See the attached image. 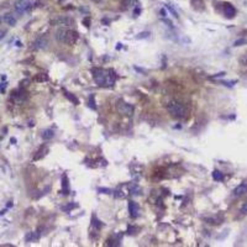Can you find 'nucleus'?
Masks as SVG:
<instances>
[{
    "label": "nucleus",
    "mask_w": 247,
    "mask_h": 247,
    "mask_svg": "<svg viewBox=\"0 0 247 247\" xmlns=\"http://www.w3.org/2000/svg\"><path fill=\"white\" fill-rule=\"evenodd\" d=\"M95 97L94 95H91V97L89 98V106L93 109V110H97V105H95Z\"/></svg>",
    "instance_id": "b1692460"
},
{
    "label": "nucleus",
    "mask_w": 247,
    "mask_h": 247,
    "mask_svg": "<svg viewBox=\"0 0 247 247\" xmlns=\"http://www.w3.org/2000/svg\"><path fill=\"white\" fill-rule=\"evenodd\" d=\"M12 207V202H9L8 203V208H11Z\"/></svg>",
    "instance_id": "58836bf2"
},
{
    "label": "nucleus",
    "mask_w": 247,
    "mask_h": 247,
    "mask_svg": "<svg viewBox=\"0 0 247 247\" xmlns=\"http://www.w3.org/2000/svg\"><path fill=\"white\" fill-rule=\"evenodd\" d=\"M34 80H35V82H38V83H42V82H47V80H48V75L45 74V73H38V74L35 75Z\"/></svg>",
    "instance_id": "a211bd4d"
},
{
    "label": "nucleus",
    "mask_w": 247,
    "mask_h": 247,
    "mask_svg": "<svg viewBox=\"0 0 247 247\" xmlns=\"http://www.w3.org/2000/svg\"><path fill=\"white\" fill-rule=\"evenodd\" d=\"M10 142H11L12 145H15V143H16V139H15V137H11V140H10Z\"/></svg>",
    "instance_id": "c9c22d12"
},
{
    "label": "nucleus",
    "mask_w": 247,
    "mask_h": 247,
    "mask_svg": "<svg viewBox=\"0 0 247 247\" xmlns=\"http://www.w3.org/2000/svg\"><path fill=\"white\" fill-rule=\"evenodd\" d=\"M29 82H30L29 79H25V80H22V82H21V83H20V85H21V86H26V85H27V83H29Z\"/></svg>",
    "instance_id": "2f4dec72"
},
{
    "label": "nucleus",
    "mask_w": 247,
    "mask_h": 247,
    "mask_svg": "<svg viewBox=\"0 0 247 247\" xmlns=\"http://www.w3.org/2000/svg\"><path fill=\"white\" fill-rule=\"evenodd\" d=\"M139 213H140V208H139V205H137V203L134 202V200H130L129 202V214H130V216L132 219H136L137 216H139Z\"/></svg>",
    "instance_id": "6e6552de"
},
{
    "label": "nucleus",
    "mask_w": 247,
    "mask_h": 247,
    "mask_svg": "<svg viewBox=\"0 0 247 247\" xmlns=\"http://www.w3.org/2000/svg\"><path fill=\"white\" fill-rule=\"evenodd\" d=\"M241 213H242V214H247V203H245L244 205H242V208H241Z\"/></svg>",
    "instance_id": "c756f323"
},
{
    "label": "nucleus",
    "mask_w": 247,
    "mask_h": 247,
    "mask_svg": "<svg viewBox=\"0 0 247 247\" xmlns=\"http://www.w3.org/2000/svg\"><path fill=\"white\" fill-rule=\"evenodd\" d=\"M54 136V131L52 130V129H46L43 132H42V139L43 140H51L52 137Z\"/></svg>",
    "instance_id": "f3484780"
},
{
    "label": "nucleus",
    "mask_w": 247,
    "mask_h": 247,
    "mask_svg": "<svg viewBox=\"0 0 247 247\" xmlns=\"http://www.w3.org/2000/svg\"><path fill=\"white\" fill-rule=\"evenodd\" d=\"M5 86H6V83H1L0 88H1V90H4V89H5Z\"/></svg>",
    "instance_id": "e433bc0d"
},
{
    "label": "nucleus",
    "mask_w": 247,
    "mask_h": 247,
    "mask_svg": "<svg viewBox=\"0 0 247 247\" xmlns=\"http://www.w3.org/2000/svg\"><path fill=\"white\" fill-rule=\"evenodd\" d=\"M16 46H17V47H21L22 45H21V42H19V41H17V42H16Z\"/></svg>",
    "instance_id": "ea45409f"
},
{
    "label": "nucleus",
    "mask_w": 247,
    "mask_h": 247,
    "mask_svg": "<svg viewBox=\"0 0 247 247\" xmlns=\"http://www.w3.org/2000/svg\"><path fill=\"white\" fill-rule=\"evenodd\" d=\"M77 207H78V205H77V204H74V203H73V204H72V203H71V204H68V205H66V207H63L62 209H63V210H64V211H69V210H72V209H74V208H77Z\"/></svg>",
    "instance_id": "393cba45"
},
{
    "label": "nucleus",
    "mask_w": 247,
    "mask_h": 247,
    "mask_svg": "<svg viewBox=\"0 0 247 247\" xmlns=\"http://www.w3.org/2000/svg\"><path fill=\"white\" fill-rule=\"evenodd\" d=\"M204 221L210 225H219L222 221V217L220 216H210V217H204Z\"/></svg>",
    "instance_id": "ddd939ff"
},
{
    "label": "nucleus",
    "mask_w": 247,
    "mask_h": 247,
    "mask_svg": "<svg viewBox=\"0 0 247 247\" xmlns=\"http://www.w3.org/2000/svg\"><path fill=\"white\" fill-rule=\"evenodd\" d=\"M116 110H117L119 114L130 116V115H132V113H134V106L130 105L129 103L124 102L122 99H119L117 103H116Z\"/></svg>",
    "instance_id": "20e7f679"
},
{
    "label": "nucleus",
    "mask_w": 247,
    "mask_h": 247,
    "mask_svg": "<svg viewBox=\"0 0 247 247\" xmlns=\"http://www.w3.org/2000/svg\"><path fill=\"white\" fill-rule=\"evenodd\" d=\"M213 178H214V180H216V182H222L224 180V174L220 171L215 169V171L213 172Z\"/></svg>",
    "instance_id": "6ab92c4d"
},
{
    "label": "nucleus",
    "mask_w": 247,
    "mask_h": 247,
    "mask_svg": "<svg viewBox=\"0 0 247 247\" xmlns=\"http://www.w3.org/2000/svg\"><path fill=\"white\" fill-rule=\"evenodd\" d=\"M56 38L58 42L67 43V45H74L79 38V35L77 31L66 30V29H59L56 32Z\"/></svg>",
    "instance_id": "7ed1b4c3"
},
{
    "label": "nucleus",
    "mask_w": 247,
    "mask_h": 247,
    "mask_svg": "<svg viewBox=\"0 0 247 247\" xmlns=\"http://www.w3.org/2000/svg\"><path fill=\"white\" fill-rule=\"evenodd\" d=\"M31 8H32V4L30 1H27V0H17V1L14 4L15 11L17 14H20V15H22V14L26 12V11H29Z\"/></svg>",
    "instance_id": "39448f33"
},
{
    "label": "nucleus",
    "mask_w": 247,
    "mask_h": 247,
    "mask_svg": "<svg viewBox=\"0 0 247 247\" xmlns=\"http://www.w3.org/2000/svg\"><path fill=\"white\" fill-rule=\"evenodd\" d=\"M239 62L241 66H247V53L242 54V56L239 58Z\"/></svg>",
    "instance_id": "4be33fe9"
},
{
    "label": "nucleus",
    "mask_w": 247,
    "mask_h": 247,
    "mask_svg": "<svg viewBox=\"0 0 247 247\" xmlns=\"http://www.w3.org/2000/svg\"><path fill=\"white\" fill-rule=\"evenodd\" d=\"M224 14H225V16L228 17V19H232L235 15H236V9L231 5V4L228 3H225L224 4Z\"/></svg>",
    "instance_id": "1a4fd4ad"
},
{
    "label": "nucleus",
    "mask_w": 247,
    "mask_h": 247,
    "mask_svg": "<svg viewBox=\"0 0 247 247\" xmlns=\"http://www.w3.org/2000/svg\"><path fill=\"white\" fill-rule=\"evenodd\" d=\"M137 231H139V227L137 226H129L127 227V234H130V235L137 234Z\"/></svg>",
    "instance_id": "412c9836"
},
{
    "label": "nucleus",
    "mask_w": 247,
    "mask_h": 247,
    "mask_svg": "<svg viewBox=\"0 0 247 247\" xmlns=\"http://www.w3.org/2000/svg\"><path fill=\"white\" fill-rule=\"evenodd\" d=\"M66 97H67L68 99H69L71 102H73V104H74V105H78V104H79V100L77 99V98L74 97V95H73V94L68 93V91H66Z\"/></svg>",
    "instance_id": "aec40b11"
},
{
    "label": "nucleus",
    "mask_w": 247,
    "mask_h": 247,
    "mask_svg": "<svg viewBox=\"0 0 247 247\" xmlns=\"http://www.w3.org/2000/svg\"><path fill=\"white\" fill-rule=\"evenodd\" d=\"M167 111L174 119H185L188 116V108L178 100H171L167 104Z\"/></svg>",
    "instance_id": "f03ea898"
},
{
    "label": "nucleus",
    "mask_w": 247,
    "mask_h": 247,
    "mask_svg": "<svg viewBox=\"0 0 247 247\" xmlns=\"http://www.w3.org/2000/svg\"><path fill=\"white\" fill-rule=\"evenodd\" d=\"M73 24H74V20L68 16H59V17H56V19L51 20V25H58V26H63V27L72 26Z\"/></svg>",
    "instance_id": "423d86ee"
},
{
    "label": "nucleus",
    "mask_w": 247,
    "mask_h": 247,
    "mask_svg": "<svg viewBox=\"0 0 247 247\" xmlns=\"http://www.w3.org/2000/svg\"><path fill=\"white\" fill-rule=\"evenodd\" d=\"M167 8H168V10H169V11H171V12L173 14V15H174L176 17H178V14H177V11L174 10V9H173V6H171V5H168Z\"/></svg>",
    "instance_id": "cd10ccee"
},
{
    "label": "nucleus",
    "mask_w": 247,
    "mask_h": 247,
    "mask_svg": "<svg viewBox=\"0 0 247 247\" xmlns=\"http://www.w3.org/2000/svg\"><path fill=\"white\" fill-rule=\"evenodd\" d=\"M246 43H247V40H246V38H240V40L235 41V42H234V46H235V47H239V46H244V45H246Z\"/></svg>",
    "instance_id": "5701e85b"
},
{
    "label": "nucleus",
    "mask_w": 247,
    "mask_h": 247,
    "mask_svg": "<svg viewBox=\"0 0 247 247\" xmlns=\"http://www.w3.org/2000/svg\"><path fill=\"white\" fill-rule=\"evenodd\" d=\"M222 75H225V72H220V73H217V74H215L213 78H217V77H222Z\"/></svg>",
    "instance_id": "72a5a7b5"
},
{
    "label": "nucleus",
    "mask_w": 247,
    "mask_h": 247,
    "mask_svg": "<svg viewBox=\"0 0 247 247\" xmlns=\"http://www.w3.org/2000/svg\"><path fill=\"white\" fill-rule=\"evenodd\" d=\"M32 45H34L32 47H34L35 49H43V48L47 47L48 40H47V37H46V36H40V37H37V38L35 40V42H34Z\"/></svg>",
    "instance_id": "0eeeda50"
},
{
    "label": "nucleus",
    "mask_w": 247,
    "mask_h": 247,
    "mask_svg": "<svg viewBox=\"0 0 247 247\" xmlns=\"http://www.w3.org/2000/svg\"><path fill=\"white\" fill-rule=\"evenodd\" d=\"M83 22H84V25H85L86 27H89V25H90V17H89V16H86L85 19L83 20Z\"/></svg>",
    "instance_id": "c85d7f7f"
},
{
    "label": "nucleus",
    "mask_w": 247,
    "mask_h": 247,
    "mask_svg": "<svg viewBox=\"0 0 247 247\" xmlns=\"http://www.w3.org/2000/svg\"><path fill=\"white\" fill-rule=\"evenodd\" d=\"M91 74H93V78L95 80L99 86H109V85H113L114 82H115V72L109 69V71H105L103 68H93L91 69Z\"/></svg>",
    "instance_id": "f257e3e1"
},
{
    "label": "nucleus",
    "mask_w": 247,
    "mask_h": 247,
    "mask_svg": "<svg viewBox=\"0 0 247 247\" xmlns=\"http://www.w3.org/2000/svg\"><path fill=\"white\" fill-rule=\"evenodd\" d=\"M98 190L100 191V193H103V194H111V190L108 189V188H99Z\"/></svg>",
    "instance_id": "bb28decb"
},
{
    "label": "nucleus",
    "mask_w": 247,
    "mask_h": 247,
    "mask_svg": "<svg viewBox=\"0 0 247 247\" xmlns=\"http://www.w3.org/2000/svg\"><path fill=\"white\" fill-rule=\"evenodd\" d=\"M150 35H151V34L148 32V31H145V32H141L139 36H137V38H147Z\"/></svg>",
    "instance_id": "a878e982"
},
{
    "label": "nucleus",
    "mask_w": 247,
    "mask_h": 247,
    "mask_svg": "<svg viewBox=\"0 0 247 247\" xmlns=\"http://www.w3.org/2000/svg\"><path fill=\"white\" fill-rule=\"evenodd\" d=\"M38 239H40V232H29L25 236L26 242H34V241H37Z\"/></svg>",
    "instance_id": "2eb2a0df"
},
{
    "label": "nucleus",
    "mask_w": 247,
    "mask_h": 247,
    "mask_svg": "<svg viewBox=\"0 0 247 247\" xmlns=\"http://www.w3.org/2000/svg\"><path fill=\"white\" fill-rule=\"evenodd\" d=\"M0 22H1V19H0Z\"/></svg>",
    "instance_id": "a19ab883"
},
{
    "label": "nucleus",
    "mask_w": 247,
    "mask_h": 247,
    "mask_svg": "<svg viewBox=\"0 0 247 247\" xmlns=\"http://www.w3.org/2000/svg\"><path fill=\"white\" fill-rule=\"evenodd\" d=\"M141 12V10H140V8H135V10H134V15L135 16H139V14Z\"/></svg>",
    "instance_id": "7c9ffc66"
},
{
    "label": "nucleus",
    "mask_w": 247,
    "mask_h": 247,
    "mask_svg": "<svg viewBox=\"0 0 247 247\" xmlns=\"http://www.w3.org/2000/svg\"><path fill=\"white\" fill-rule=\"evenodd\" d=\"M6 34V30H0V40H1Z\"/></svg>",
    "instance_id": "473e14b6"
},
{
    "label": "nucleus",
    "mask_w": 247,
    "mask_h": 247,
    "mask_svg": "<svg viewBox=\"0 0 247 247\" xmlns=\"http://www.w3.org/2000/svg\"><path fill=\"white\" fill-rule=\"evenodd\" d=\"M247 193V182L241 183L239 187H236V189L234 190V195L235 196H244Z\"/></svg>",
    "instance_id": "9b49d317"
},
{
    "label": "nucleus",
    "mask_w": 247,
    "mask_h": 247,
    "mask_svg": "<svg viewBox=\"0 0 247 247\" xmlns=\"http://www.w3.org/2000/svg\"><path fill=\"white\" fill-rule=\"evenodd\" d=\"M46 153H48V147H46V146H42V147H40V150L36 152V154L34 156V161H38L42 157L46 156Z\"/></svg>",
    "instance_id": "f8f14e48"
},
{
    "label": "nucleus",
    "mask_w": 247,
    "mask_h": 247,
    "mask_svg": "<svg viewBox=\"0 0 247 247\" xmlns=\"http://www.w3.org/2000/svg\"><path fill=\"white\" fill-rule=\"evenodd\" d=\"M159 14H161L162 17H166V16H167V12H166V10H164V9H162V10L159 11Z\"/></svg>",
    "instance_id": "f704fd0d"
},
{
    "label": "nucleus",
    "mask_w": 247,
    "mask_h": 247,
    "mask_svg": "<svg viewBox=\"0 0 247 247\" xmlns=\"http://www.w3.org/2000/svg\"><path fill=\"white\" fill-rule=\"evenodd\" d=\"M62 183V193H63V195H68L69 194V179H68V176L66 174H63L62 176V180H61Z\"/></svg>",
    "instance_id": "9d476101"
},
{
    "label": "nucleus",
    "mask_w": 247,
    "mask_h": 247,
    "mask_svg": "<svg viewBox=\"0 0 247 247\" xmlns=\"http://www.w3.org/2000/svg\"><path fill=\"white\" fill-rule=\"evenodd\" d=\"M3 20L5 21L8 25H10V26H15V24H16V19L14 17L12 14H5Z\"/></svg>",
    "instance_id": "dca6fc26"
},
{
    "label": "nucleus",
    "mask_w": 247,
    "mask_h": 247,
    "mask_svg": "<svg viewBox=\"0 0 247 247\" xmlns=\"http://www.w3.org/2000/svg\"><path fill=\"white\" fill-rule=\"evenodd\" d=\"M1 247H12V245H9V244H6V245H1Z\"/></svg>",
    "instance_id": "4c0bfd02"
},
{
    "label": "nucleus",
    "mask_w": 247,
    "mask_h": 247,
    "mask_svg": "<svg viewBox=\"0 0 247 247\" xmlns=\"http://www.w3.org/2000/svg\"><path fill=\"white\" fill-rule=\"evenodd\" d=\"M91 226H93L95 230H100V228L103 227V222L97 217V215L95 214L91 215Z\"/></svg>",
    "instance_id": "4468645a"
}]
</instances>
